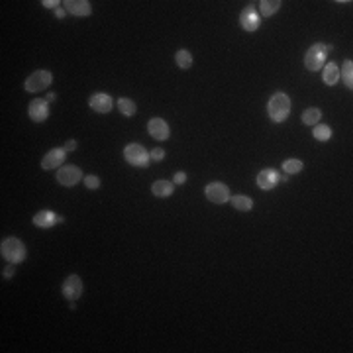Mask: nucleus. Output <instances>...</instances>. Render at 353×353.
Returning a JSON list of instances; mask_svg holds the SVG:
<instances>
[{
	"instance_id": "11",
	"label": "nucleus",
	"mask_w": 353,
	"mask_h": 353,
	"mask_svg": "<svg viewBox=\"0 0 353 353\" xmlns=\"http://www.w3.org/2000/svg\"><path fill=\"white\" fill-rule=\"evenodd\" d=\"M65 10L69 14H73V16H79V18L90 16V12H92L88 0H67L65 2Z\"/></svg>"
},
{
	"instance_id": "6",
	"label": "nucleus",
	"mask_w": 353,
	"mask_h": 353,
	"mask_svg": "<svg viewBox=\"0 0 353 353\" xmlns=\"http://www.w3.org/2000/svg\"><path fill=\"white\" fill-rule=\"evenodd\" d=\"M81 179H82V171L79 167H75V165H67V167H61L57 171V181L63 187H75Z\"/></svg>"
},
{
	"instance_id": "10",
	"label": "nucleus",
	"mask_w": 353,
	"mask_h": 353,
	"mask_svg": "<svg viewBox=\"0 0 353 353\" xmlns=\"http://www.w3.org/2000/svg\"><path fill=\"white\" fill-rule=\"evenodd\" d=\"M147 130H149V136L153 137V139H157V141H165L169 137V124L165 120H161V118L149 120Z\"/></svg>"
},
{
	"instance_id": "32",
	"label": "nucleus",
	"mask_w": 353,
	"mask_h": 353,
	"mask_svg": "<svg viewBox=\"0 0 353 353\" xmlns=\"http://www.w3.org/2000/svg\"><path fill=\"white\" fill-rule=\"evenodd\" d=\"M73 149H77V141H75V139H69L67 145H65V151H73Z\"/></svg>"
},
{
	"instance_id": "20",
	"label": "nucleus",
	"mask_w": 353,
	"mask_h": 353,
	"mask_svg": "<svg viewBox=\"0 0 353 353\" xmlns=\"http://www.w3.org/2000/svg\"><path fill=\"white\" fill-rule=\"evenodd\" d=\"M230 202H232V206H234L236 210H242V212H247V210L253 208V200H251L249 196H242V194L230 196Z\"/></svg>"
},
{
	"instance_id": "34",
	"label": "nucleus",
	"mask_w": 353,
	"mask_h": 353,
	"mask_svg": "<svg viewBox=\"0 0 353 353\" xmlns=\"http://www.w3.org/2000/svg\"><path fill=\"white\" fill-rule=\"evenodd\" d=\"M45 98H47V102H53L55 98H57V94H55V92H49V94H47Z\"/></svg>"
},
{
	"instance_id": "26",
	"label": "nucleus",
	"mask_w": 353,
	"mask_h": 353,
	"mask_svg": "<svg viewBox=\"0 0 353 353\" xmlns=\"http://www.w3.org/2000/svg\"><path fill=\"white\" fill-rule=\"evenodd\" d=\"M302 161H299V159H287L285 163H283V169H285V173L287 175H295V173H299V171H302Z\"/></svg>"
},
{
	"instance_id": "19",
	"label": "nucleus",
	"mask_w": 353,
	"mask_h": 353,
	"mask_svg": "<svg viewBox=\"0 0 353 353\" xmlns=\"http://www.w3.org/2000/svg\"><path fill=\"white\" fill-rule=\"evenodd\" d=\"M279 8H281V0H261V2H259V12H261V16H265V18L277 14Z\"/></svg>"
},
{
	"instance_id": "17",
	"label": "nucleus",
	"mask_w": 353,
	"mask_h": 353,
	"mask_svg": "<svg viewBox=\"0 0 353 353\" xmlns=\"http://www.w3.org/2000/svg\"><path fill=\"white\" fill-rule=\"evenodd\" d=\"M340 79V69L336 67V63H328L324 67V73H322V81L326 82L328 86H334Z\"/></svg>"
},
{
	"instance_id": "33",
	"label": "nucleus",
	"mask_w": 353,
	"mask_h": 353,
	"mask_svg": "<svg viewBox=\"0 0 353 353\" xmlns=\"http://www.w3.org/2000/svg\"><path fill=\"white\" fill-rule=\"evenodd\" d=\"M65 12H67V10H63V8H57V10H55L57 18H63V16H65Z\"/></svg>"
},
{
	"instance_id": "15",
	"label": "nucleus",
	"mask_w": 353,
	"mask_h": 353,
	"mask_svg": "<svg viewBox=\"0 0 353 353\" xmlns=\"http://www.w3.org/2000/svg\"><path fill=\"white\" fill-rule=\"evenodd\" d=\"M63 161H65V149H51L49 153H45V157L41 161V167L45 171H51V169L61 167Z\"/></svg>"
},
{
	"instance_id": "9",
	"label": "nucleus",
	"mask_w": 353,
	"mask_h": 353,
	"mask_svg": "<svg viewBox=\"0 0 353 353\" xmlns=\"http://www.w3.org/2000/svg\"><path fill=\"white\" fill-rule=\"evenodd\" d=\"M240 24H242V27H244L245 31H255V29L259 27L261 20H259V14L255 12L253 6L244 8V12L240 14Z\"/></svg>"
},
{
	"instance_id": "3",
	"label": "nucleus",
	"mask_w": 353,
	"mask_h": 353,
	"mask_svg": "<svg viewBox=\"0 0 353 353\" xmlns=\"http://www.w3.org/2000/svg\"><path fill=\"white\" fill-rule=\"evenodd\" d=\"M326 45L324 43H314L306 55H304V67L308 71H318L324 67V61H326Z\"/></svg>"
},
{
	"instance_id": "18",
	"label": "nucleus",
	"mask_w": 353,
	"mask_h": 353,
	"mask_svg": "<svg viewBox=\"0 0 353 353\" xmlns=\"http://www.w3.org/2000/svg\"><path fill=\"white\" fill-rule=\"evenodd\" d=\"M151 192L155 196H159V198H167V196L173 194V183H169V181H157V183H153Z\"/></svg>"
},
{
	"instance_id": "29",
	"label": "nucleus",
	"mask_w": 353,
	"mask_h": 353,
	"mask_svg": "<svg viewBox=\"0 0 353 353\" xmlns=\"http://www.w3.org/2000/svg\"><path fill=\"white\" fill-rule=\"evenodd\" d=\"M185 181H187V173H183V171L175 173V177H173V183H175V185H183Z\"/></svg>"
},
{
	"instance_id": "1",
	"label": "nucleus",
	"mask_w": 353,
	"mask_h": 353,
	"mask_svg": "<svg viewBox=\"0 0 353 353\" xmlns=\"http://www.w3.org/2000/svg\"><path fill=\"white\" fill-rule=\"evenodd\" d=\"M267 114L277 124L285 122L289 118V114H291V98L285 92H275L271 96V100H269V104H267Z\"/></svg>"
},
{
	"instance_id": "25",
	"label": "nucleus",
	"mask_w": 353,
	"mask_h": 353,
	"mask_svg": "<svg viewBox=\"0 0 353 353\" xmlns=\"http://www.w3.org/2000/svg\"><path fill=\"white\" fill-rule=\"evenodd\" d=\"M312 136L316 137L318 141H328L330 136H332V130L328 128L326 124H316V128L312 130Z\"/></svg>"
},
{
	"instance_id": "27",
	"label": "nucleus",
	"mask_w": 353,
	"mask_h": 353,
	"mask_svg": "<svg viewBox=\"0 0 353 353\" xmlns=\"http://www.w3.org/2000/svg\"><path fill=\"white\" fill-rule=\"evenodd\" d=\"M84 185H86V189H98L100 187V179L96 175H88V177H84Z\"/></svg>"
},
{
	"instance_id": "28",
	"label": "nucleus",
	"mask_w": 353,
	"mask_h": 353,
	"mask_svg": "<svg viewBox=\"0 0 353 353\" xmlns=\"http://www.w3.org/2000/svg\"><path fill=\"white\" fill-rule=\"evenodd\" d=\"M163 157H165V151L161 147H155V149L149 153V159H151V161H161Z\"/></svg>"
},
{
	"instance_id": "24",
	"label": "nucleus",
	"mask_w": 353,
	"mask_h": 353,
	"mask_svg": "<svg viewBox=\"0 0 353 353\" xmlns=\"http://www.w3.org/2000/svg\"><path fill=\"white\" fill-rule=\"evenodd\" d=\"M175 61H177V67L189 69L190 65H192V55L187 49H181V51H177V55H175Z\"/></svg>"
},
{
	"instance_id": "8",
	"label": "nucleus",
	"mask_w": 353,
	"mask_h": 353,
	"mask_svg": "<svg viewBox=\"0 0 353 353\" xmlns=\"http://www.w3.org/2000/svg\"><path fill=\"white\" fill-rule=\"evenodd\" d=\"M82 295V281L79 275H69L63 283V297L67 300H77Z\"/></svg>"
},
{
	"instance_id": "22",
	"label": "nucleus",
	"mask_w": 353,
	"mask_h": 353,
	"mask_svg": "<svg viewBox=\"0 0 353 353\" xmlns=\"http://www.w3.org/2000/svg\"><path fill=\"white\" fill-rule=\"evenodd\" d=\"M342 79H344V82H346V86L348 88H352L353 86V63L350 61V59H346L344 61V65H342Z\"/></svg>"
},
{
	"instance_id": "21",
	"label": "nucleus",
	"mask_w": 353,
	"mask_h": 353,
	"mask_svg": "<svg viewBox=\"0 0 353 353\" xmlns=\"http://www.w3.org/2000/svg\"><path fill=\"white\" fill-rule=\"evenodd\" d=\"M320 118H322L320 108H308L304 110V114H302V124L304 126H316L320 122Z\"/></svg>"
},
{
	"instance_id": "23",
	"label": "nucleus",
	"mask_w": 353,
	"mask_h": 353,
	"mask_svg": "<svg viewBox=\"0 0 353 353\" xmlns=\"http://www.w3.org/2000/svg\"><path fill=\"white\" fill-rule=\"evenodd\" d=\"M118 110L124 114V116H128V118H132L134 114H136V102L134 100H130V98H120L118 100Z\"/></svg>"
},
{
	"instance_id": "13",
	"label": "nucleus",
	"mask_w": 353,
	"mask_h": 353,
	"mask_svg": "<svg viewBox=\"0 0 353 353\" xmlns=\"http://www.w3.org/2000/svg\"><path fill=\"white\" fill-rule=\"evenodd\" d=\"M49 116V108H47V100H41V98H35L31 104H29V118L33 122H45Z\"/></svg>"
},
{
	"instance_id": "31",
	"label": "nucleus",
	"mask_w": 353,
	"mask_h": 353,
	"mask_svg": "<svg viewBox=\"0 0 353 353\" xmlns=\"http://www.w3.org/2000/svg\"><path fill=\"white\" fill-rule=\"evenodd\" d=\"M2 275H4V279H12V277H14V267H12V265H8V267L4 269Z\"/></svg>"
},
{
	"instance_id": "14",
	"label": "nucleus",
	"mask_w": 353,
	"mask_h": 353,
	"mask_svg": "<svg viewBox=\"0 0 353 353\" xmlns=\"http://www.w3.org/2000/svg\"><path fill=\"white\" fill-rule=\"evenodd\" d=\"M279 183V173L275 169H263L259 175H257V187L263 190H271L275 189V185Z\"/></svg>"
},
{
	"instance_id": "12",
	"label": "nucleus",
	"mask_w": 353,
	"mask_h": 353,
	"mask_svg": "<svg viewBox=\"0 0 353 353\" xmlns=\"http://www.w3.org/2000/svg\"><path fill=\"white\" fill-rule=\"evenodd\" d=\"M112 106H114L112 98L108 94H104V92H96V94L90 96V108L94 112H98V114H108Z\"/></svg>"
},
{
	"instance_id": "2",
	"label": "nucleus",
	"mask_w": 353,
	"mask_h": 353,
	"mask_svg": "<svg viewBox=\"0 0 353 353\" xmlns=\"http://www.w3.org/2000/svg\"><path fill=\"white\" fill-rule=\"evenodd\" d=\"M0 251H2V257L8 259L10 263H22L26 259V245L18 238L4 240L2 245H0Z\"/></svg>"
},
{
	"instance_id": "16",
	"label": "nucleus",
	"mask_w": 353,
	"mask_h": 353,
	"mask_svg": "<svg viewBox=\"0 0 353 353\" xmlns=\"http://www.w3.org/2000/svg\"><path fill=\"white\" fill-rule=\"evenodd\" d=\"M33 224L37 228H51L57 224V214H53L51 210H41L33 216Z\"/></svg>"
},
{
	"instance_id": "30",
	"label": "nucleus",
	"mask_w": 353,
	"mask_h": 353,
	"mask_svg": "<svg viewBox=\"0 0 353 353\" xmlns=\"http://www.w3.org/2000/svg\"><path fill=\"white\" fill-rule=\"evenodd\" d=\"M41 4H43L45 8H55V10H57V6H59L61 2H57V0H43Z\"/></svg>"
},
{
	"instance_id": "5",
	"label": "nucleus",
	"mask_w": 353,
	"mask_h": 353,
	"mask_svg": "<svg viewBox=\"0 0 353 353\" xmlns=\"http://www.w3.org/2000/svg\"><path fill=\"white\" fill-rule=\"evenodd\" d=\"M53 82V75L49 71H35L33 75H29L26 81L27 92H39L43 88H47Z\"/></svg>"
},
{
	"instance_id": "7",
	"label": "nucleus",
	"mask_w": 353,
	"mask_h": 353,
	"mask_svg": "<svg viewBox=\"0 0 353 353\" xmlns=\"http://www.w3.org/2000/svg\"><path fill=\"white\" fill-rule=\"evenodd\" d=\"M204 194L214 204H224V202L230 200V189L224 183H210V185H206Z\"/></svg>"
},
{
	"instance_id": "4",
	"label": "nucleus",
	"mask_w": 353,
	"mask_h": 353,
	"mask_svg": "<svg viewBox=\"0 0 353 353\" xmlns=\"http://www.w3.org/2000/svg\"><path fill=\"white\" fill-rule=\"evenodd\" d=\"M124 157L126 161L134 167H147L149 165V153L139 145V143H130L124 149Z\"/></svg>"
}]
</instances>
